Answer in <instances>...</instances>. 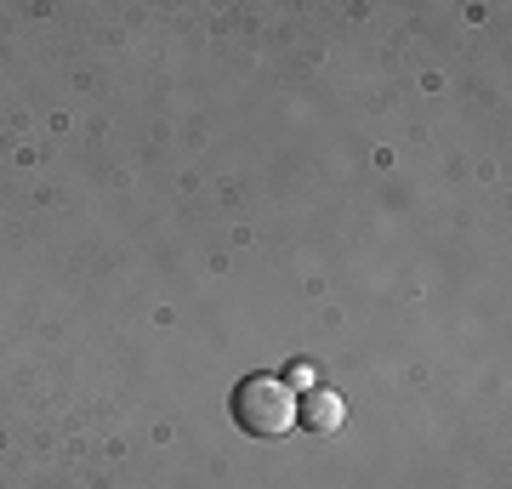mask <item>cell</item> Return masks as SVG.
I'll return each instance as SVG.
<instances>
[{
	"label": "cell",
	"instance_id": "7a4b0ae2",
	"mask_svg": "<svg viewBox=\"0 0 512 489\" xmlns=\"http://www.w3.org/2000/svg\"><path fill=\"white\" fill-rule=\"evenodd\" d=\"M342 421H348L342 393H330V387H308V393H296V427H308V433H336Z\"/></svg>",
	"mask_w": 512,
	"mask_h": 489
},
{
	"label": "cell",
	"instance_id": "6da1fadb",
	"mask_svg": "<svg viewBox=\"0 0 512 489\" xmlns=\"http://www.w3.org/2000/svg\"><path fill=\"white\" fill-rule=\"evenodd\" d=\"M228 416L245 438H279L296 427V387L279 376H245L234 387V399H228Z\"/></svg>",
	"mask_w": 512,
	"mask_h": 489
},
{
	"label": "cell",
	"instance_id": "3957f363",
	"mask_svg": "<svg viewBox=\"0 0 512 489\" xmlns=\"http://www.w3.org/2000/svg\"><path fill=\"white\" fill-rule=\"evenodd\" d=\"M291 387H302V393L313 387V370H308V364H296V370H291Z\"/></svg>",
	"mask_w": 512,
	"mask_h": 489
}]
</instances>
